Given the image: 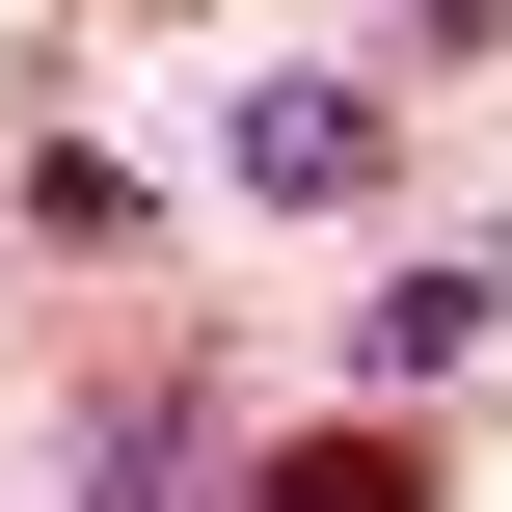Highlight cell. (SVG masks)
I'll return each instance as SVG.
<instances>
[{
    "mask_svg": "<svg viewBox=\"0 0 512 512\" xmlns=\"http://www.w3.org/2000/svg\"><path fill=\"white\" fill-rule=\"evenodd\" d=\"M351 162H378L351 81H270V108H243V189H351Z\"/></svg>",
    "mask_w": 512,
    "mask_h": 512,
    "instance_id": "7a4b0ae2",
    "label": "cell"
},
{
    "mask_svg": "<svg viewBox=\"0 0 512 512\" xmlns=\"http://www.w3.org/2000/svg\"><path fill=\"white\" fill-rule=\"evenodd\" d=\"M81 512H216V405H189V378H135V405L81 432Z\"/></svg>",
    "mask_w": 512,
    "mask_h": 512,
    "instance_id": "6da1fadb",
    "label": "cell"
},
{
    "mask_svg": "<svg viewBox=\"0 0 512 512\" xmlns=\"http://www.w3.org/2000/svg\"><path fill=\"white\" fill-rule=\"evenodd\" d=\"M243 512H432V459H405V432H297Z\"/></svg>",
    "mask_w": 512,
    "mask_h": 512,
    "instance_id": "3957f363",
    "label": "cell"
}]
</instances>
